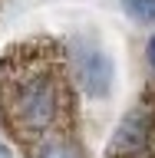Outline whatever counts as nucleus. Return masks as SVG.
<instances>
[{
	"instance_id": "nucleus-8",
	"label": "nucleus",
	"mask_w": 155,
	"mask_h": 158,
	"mask_svg": "<svg viewBox=\"0 0 155 158\" xmlns=\"http://www.w3.org/2000/svg\"><path fill=\"white\" fill-rule=\"evenodd\" d=\"M0 3H3V0H0Z\"/></svg>"
},
{
	"instance_id": "nucleus-4",
	"label": "nucleus",
	"mask_w": 155,
	"mask_h": 158,
	"mask_svg": "<svg viewBox=\"0 0 155 158\" xmlns=\"http://www.w3.org/2000/svg\"><path fill=\"white\" fill-rule=\"evenodd\" d=\"M30 158H83V145L76 138V128L43 135L40 142L30 145Z\"/></svg>"
},
{
	"instance_id": "nucleus-7",
	"label": "nucleus",
	"mask_w": 155,
	"mask_h": 158,
	"mask_svg": "<svg viewBox=\"0 0 155 158\" xmlns=\"http://www.w3.org/2000/svg\"><path fill=\"white\" fill-rule=\"evenodd\" d=\"M0 158H13V155H10V148L3 145V142H0Z\"/></svg>"
},
{
	"instance_id": "nucleus-2",
	"label": "nucleus",
	"mask_w": 155,
	"mask_h": 158,
	"mask_svg": "<svg viewBox=\"0 0 155 158\" xmlns=\"http://www.w3.org/2000/svg\"><path fill=\"white\" fill-rule=\"evenodd\" d=\"M106 158H155V86H149L109 138Z\"/></svg>"
},
{
	"instance_id": "nucleus-1",
	"label": "nucleus",
	"mask_w": 155,
	"mask_h": 158,
	"mask_svg": "<svg viewBox=\"0 0 155 158\" xmlns=\"http://www.w3.org/2000/svg\"><path fill=\"white\" fill-rule=\"evenodd\" d=\"M0 122L20 145L76 125V79L59 40H20L0 56Z\"/></svg>"
},
{
	"instance_id": "nucleus-6",
	"label": "nucleus",
	"mask_w": 155,
	"mask_h": 158,
	"mask_svg": "<svg viewBox=\"0 0 155 158\" xmlns=\"http://www.w3.org/2000/svg\"><path fill=\"white\" fill-rule=\"evenodd\" d=\"M145 56H149V66L155 69V36L149 40V46H145Z\"/></svg>"
},
{
	"instance_id": "nucleus-5",
	"label": "nucleus",
	"mask_w": 155,
	"mask_h": 158,
	"mask_svg": "<svg viewBox=\"0 0 155 158\" xmlns=\"http://www.w3.org/2000/svg\"><path fill=\"white\" fill-rule=\"evenodd\" d=\"M122 7L139 23H155V0H122Z\"/></svg>"
},
{
	"instance_id": "nucleus-3",
	"label": "nucleus",
	"mask_w": 155,
	"mask_h": 158,
	"mask_svg": "<svg viewBox=\"0 0 155 158\" xmlns=\"http://www.w3.org/2000/svg\"><path fill=\"white\" fill-rule=\"evenodd\" d=\"M69 66H73L76 86L83 89L86 96H93V99L109 96L112 79H116V69H112V59H109L106 49H99L96 43H89V40H79L76 46H73Z\"/></svg>"
}]
</instances>
